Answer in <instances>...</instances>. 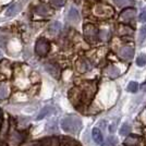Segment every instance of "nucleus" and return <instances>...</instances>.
Instances as JSON below:
<instances>
[{"label":"nucleus","mask_w":146,"mask_h":146,"mask_svg":"<svg viewBox=\"0 0 146 146\" xmlns=\"http://www.w3.org/2000/svg\"><path fill=\"white\" fill-rule=\"evenodd\" d=\"M141 139L136 135H130L124 141V146H139Z\"/></svg>","instance_id":"9d476101"},{"label":"nucleus","mask_w":146,"mask_h":146,"mask_svg":"<svg viewBox=\"0 0 146 146\" xmlns=\"http://www.w3.org/2000/svg\"><path fill=\"white\" fill-rule=\"evenodd\" d=\"M146 39V26H143L139 33V43H143Z\"/></svg>","instance_id":"b1692460"},{"label":"nucleus","mask_w":146,"mask_h":146,"mask_svg":"<svg viewBox=\"0 0 146 146\" xmlns=\"http://www.w3.org/2000/svg\"><path fill=\"white\" fill-rule=\"evenodd\" d=\"M92 135H93L94 141H95L97 144H102V143H103V134H102L99 129H94L93 132H92Z\"/></svg>","instance_id":"4468645a"},{"label":"nucleus","mask_w":146,"mask_h":146,"mask_svg":"<svg viewBox=\"0 0 146 146\" xmlns=\"http://www.w3.org/2000/svg\"><path fill=\"white\" fill-rule=\"evenodd\" d=\"M8 96V86L3 83H0V100Z\"/></svg>","instance_id":"aec40b11"},{"label":"nucleus","mask_w":146,"mask_h":146,"mask_svg":"<svg viewBox=\"0 0 146 146\" xmlns=\"http://www.w3.org/2000/svg\"><path fill=\"white\" fill-rule=\"evenodd\" d=\"M36 13L37 14H39V15H48L49 12H50V10H49V8L46 5H39V6L36 8Z\"/></svg>","instance_id":"2eb2a0df"},{"label":"nucleus","mask_w":146,"mask_h":146,"mask_svg":"<svg viewBox=\"0 0 146 146\" xmlns=\"http://www.w3.org/2000/svg\"><path fill=\"white\" fill-rule=\"evenodd\" d=\"M139 90V84L137 82H130V84L128 85V91L131 93H135Z\"/></svg>","instance_id":"393cba45"},{"label":"nucleus","mask_w":146,"mask_h":146,"mask_svg":"<svg viewBox=\"0 0 146 146\" xmlns=\"http://www.w3.org/2000/svg\"><path fill=\"white\" fill-rule=\"evenodd\" d=\"M50 110H51V108H49V107H45L39 113H38V116H37V120H42L44 117H46L47 115H48L49 112H50Z\"/></svg>","instance_id":"5701e85b"},{"label":"nucleus","mask_w":146,"mask_h":146,"mask_svg":"<svg viewBox=\"0 0 146 146\" xmlns=\"http://www.w3.org/2000/svg\"><path fill=\"white\" fill-rule=\"evenodd\" d=\"M132 0H113V2H116L118 6H123V5H129L131 3Z\"/></svg>","instance_id":"cd10ccee"},{"label":"nucleus","mask_w":146,"mask_h":146,"mask_svg":"<svg viewBox=\"0 0 146 146\" xmlns=\"http://www.w3.org/2000/svg\"><path fill=\"white\" fill-rule=\"evenodd\" d=\"M48 30L51 34H58L61 31V23H59V22H54V23H51V24L49 25Z\"/></svg>","instance_id":"dca6fc26"},{"label":"nucleus","mask_w":146,"mask_h":146,"mask_svg":"<svg viewBox=\"0 0 146 146\" xmlns=\"http://www.w3.org/2000/svg\"><path fill=\"white\" fill-rule=\"evenodd\" d=\"M134 17H135V9H132V8L123 10L120 14V19L123 22H130V21L133 20Z\"/></svg>","instance_id":"0eeeda50"},{"label":"nucleus","mask_w":146,"mask_h":146,"mask_svg":"<svg viewBox=\"0 0 146 146\" xmlns=\"http://www.w3.org/2000/svg\"><path fill=\"white\" fill-rule=\"evenodd\" d=\"M61 128L67 133L75 134L82 129V121L79 117L68 116L61 121Z\"/></svg>","instance_id":"f03ea898"},{"label":"nucleus","mask_w":146,"mask_h":146,"mask_svg":"<svg viewBox=\"0 0 146 146\" xmlns=\"http://www.w3.org/2000/svg\"><path fill=\"white\" fill-rule=\"evenodd\" d=\"M0 56H1V52H0Z\"/></svg>","instance_id":"72a5a7b5"},{"label":"nucleus","mask_w":146,"mask_h":146,"mask_svg":"<svg viewBox=\"0 0 146 146\" xmlns=\"http://www.w3.org/2000/svg\"><path fill=\"white\" fill-rule=\"evenodd\" d=\"M131 132V127L128 125V124H124V125H122L121 130H120V134L121 135H127V134H130Z\"/></svg>","instance_id":"bb28decb"},{"label":"nucleus","mask_w":146,"mask_h":146,"mask_svg":"<svg viewBox=\"0 0 146 146\" xmlns=\"http://www.w3.org/2000/svg\"><path fill=\"white\" fill-rule=\"evenodd\" d=\"M105 73H106L109 78H111V79H115L117 76H119V74H120L119 70H118L117 68L113 67V66H109V67L106 68V69H105Z\"/></svg>","instance_id":"ddd939ff"},{"label":"nucleus","mask_w":146,"mask_h":146,"mask_svg":"<svg viewBox=\"0 0 146 146\" xmlns=\"http://www.w3.org/2000/svg\"><path fill=\"white\" fill-rule=\"evenodd\" d=\"M136 64L139 66V67H144L146 64V55L144 54H142L137 57V59H136Z\"/></svg>","instance_id":"4be33fe9"},{"label":"nucleus","mask_w":146,"mask_h":146,"mask_svg":"<svg viewBox=\"0 0 146 146\" xmlns=\"http://www.w3.org/2000/svg\"><path fill=\"white\" fill-rule=\"evenodd\" d=\"M94 13L99 18H110L113 14L112 8L109 6H104V5H97L94 8Z\"/></svg>","instance_id":"20e7f679"},{"label":"nucleus","mask_w":146,"mask_h":146,"mask_svg":"<svg viewBox=\"0 0 146 146\" xmlns=\"http://www.w3.org/2000/svg\"><path fill=\"white\" fill-rule=\"evenodd\" d=\"M20 10H21V5H20L19 2L12 3V6H10L9 7V9L7 10L6 15L7 17H13V15H15Z\"/></svg>","instance_id":"f8f14e48"},{"label":"nucleus","mask_w":146,"mask_h":146,"mask_svg":"<svg viewBox=\"0 0 146 146\" xmlns=\"http://www.w3.org/2000/svg\"><path fill=\"white\" fill-rule=\"evenodd\" d=\"M24 139V135L20 133L18 131H12L10 134V145L11 146H18Z\"/></svg>","instance_id":"6e6552de"},{"label":"nucleus","mask_w":146,"mask_h":146,"mask_svg":"<svg viewBox=\"0 0 146 146\" xmlns=\"http://www.w3.org/2000/svg\"><path fill=\"white\" fill-rule=\"evenodd\" d=\"M43 146H59V140L57 137H49L44 140Z\"/></svg>","instance_id":"f3484780"},{"label":"nucleus","mask_w":146,"mask_h":146,"mask_svg":"<svg viewBox=\"0 0 146 146\" xmlns=\"http://www.w3.org/2000/svg\"><path fill=\"white\" fill-rule=\"evenodd\" d=\"M96 87L94 83H86L82 86V91H78V90H71V93H73V98H71L72 103H75L76 98L80 99L82 103L88 104L92 100V98L95 94Z\"/></svg>","instance_id":"f257e3e1"},{"label":"nucleus","mask_w":146,"mask_h":146,"mask_svg":"<svg viewBox=\"0 0 146 146\" xmlns=\"http://www.w3.org/2000/svg\"><path fill=\"white\" fill-rule=\"evenodd\" d=\"M119 55L122 59H131L134 56V49L130 46H124L120 49L119 51Z\"/></svg>","instance_id":"1a4fd4ad"},{"label":"nucleus","mask_w":146,"mask_h":146,"mask_svg":"<svg viewBox=\"0 0 146 146\" xmlns=\"http://www.w3.org/2000/svg\"><path fill=\"white\" fill-rule=\"evenodd\" d=\"M84 36L90 43H95L98 37V32L96 26L93 24H86L84 26Z\"/></svg>","instance_id":"7ed1b4c3"},{"label":"nucleus","mask_w":146,"mask_h":146,"mask_svg":"<svg viewBox=\"0 0 146 146\" xmlns=\"http://www.w3.org/2000/svg\"><path fill=\"white\" fill-rule=\"evenodd\" d=\"M50 2L55 7H61V6H63L64 0H50Z\"/></svg>","instance_id":"c756f323"},{"label":"nucleus","mask_w":146,"mask_h":146,"mask_svg":"<svg viewBox=\"0 0 146 146\" xmlns=\"http://www.w3.org/2000/svg\"><path fill=\"white\" fill-rule=\"evenodd\" d=\"M140 21L141 22H146V9L143 10L140 14Z\"/></svg>","instance_id":"7c9ffc66"},{"label":"nucleus","mask_w":146,"mask_h":146,"mask_svg":"<svg viewBox=\"0 0 146 146\" xmlns=\"http://www.w3.org/2000/svg\"><path fill=\"white\" fill-rule=\"evenodd\" d=\"M142 90H143V91H146V82L142 85Z\"/></svg>","instance_id":"2f4dec72"},{"label":"nucleus","mask_w":146,"mask_h":146,"mask_svg":"<svg viewBox=\"0 0 146 146\" xmlns=\"http://www.w3.org/2000/svg\"><path fill=\"white\" fill-rule=\"evenodd\" d=\"M88 63L85 60H80L78 62V70L80 72H85L86 70H88Z\"/></svg>","instance_id":"6ab92c4d"},{"label":"nucleus","mask_w":146,"mask_h":146,"mask_svg":"<svg viewBox=\"0 0 146 146\" xmlns=\"http://www.w3.org/2000/svg\"><path fill=\"white\" fill-rule=\"evenodd\" d=\"M8 122H5L3 124H2V128H1V131H0V139L2 140V139H5L6 137V134H7V131H8Z\"/></svg>","instance_id":"a878e982"},{"label":"nucleus","mask_w":146,"mask_h":146,"mask_svg":"<svg viewBox=\"0 0 146 146\" xmlns=\"http://www.w3.org/2000/svg\"><path fill=\"white\" fill-rule=\"evenodd\" d=\"M66 145L67 146H81L78 142L70 140V139H67V140H66Z\"/></svg>","instance_id":"c85d7f7f"},{"label":"nucleus","mask_w":146,"mask_h":146,"mask_svg":"<svg viewBox=\"0 0 146 146\" xmlns=\"http://www.w3.org/2000/svg\"><path fill=\"white\" fill-rule=\"evenodd\" d=\"M49 48H50L49 43L46 40V39L42 38V39L37 40L36 47H35V51H36V54L38 56H40V57H45V56L48 54Z\"/></svg>","instance_id":"39448f33"},{"label":"nucleus","mask_w":146,"mask_h":146,"mask_svg":"<svg viewBox=\"0 0 146 146\" xmlns=\"http://www.w3.org/2000/svg\"><path fill=\"white\" fill-rule=\"evenodd\" d=\"M25 146H39L38 144H36V143H31L30 145H25Z\"/></svg>","instance_id":"473e14b6"},{"label":"nucleus","mask_w":146,"mask_h":146,"mask_svg":"<svg viewBox=\"0 0 146 146\" xmlns=\"http://www.w3.org/2000/svg\"><path fill=\"white\" fill-rule=\"evenodd\" d=\"M45 69L48 71V73L51 76H54L56 79H58L60 76V68L55 62L49 61L47 63H45Z\"/></svg>","instance_id":"423d86ee"},{"label":"nucleus","mask_w":146,"mask_h":146,"mask_svg":"<svg viewBox=\"0 0 146 146\" xmlns=\"http://www.w3.org/2000/svg\"><path fill=\"white\" fill-rule=\"evenodd\" d=\"M68 19H69V21H71V22L78 23L80 21L79 11H78L75 8H71V9L69 10V12H68Z\"/></svg>","instance_id":"9b49d317"},{"label":"nucleus","mask_w":146,"mask_h":146,"mask_svg":"<svg viewBox=\"0 0 146 146\" xmlns=\"http://www.w3.org/2000/svg\"><path fill=\"white\" fill-rule=\"evenodd\" d=\"M0 146H1V143H0Z\"/></svg>","instance_id":"f704fd0d"},{"label":"nucleus","mask_w":146,"mask_h":146,"mask_svg":"<svg viewBox=\"0 0 146 146\" xmlns=\"http://www.w3.org/2000/svg\"><path fill=\"white\" fill-rule=\"evenodd\" d=\"M98 37L104 42H107L110 38V32L108 30H100L98 32Z\"/></svg>","instance_id":"a211bd4d"},{"label":"nucleus","mask_w":146,"mask_h":146,"mask_svg":"<svg viewBox=\"0 0 146 146\" xmlns=\"http://www.w3.org/2000/svg\"><path fill=\"white\" fill-rule=\"evenodd\" d=\"M117 143H118V140L115 136H109L107 140L105 141L104 143V146H116Z\"/></svg>","instance_id":"412c9836"}]
</instances>
